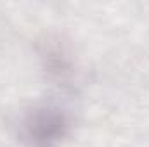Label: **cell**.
Instances as JSON below:
<instances>
[{
    "label": "cell",
    "mask_w": 149,
    "mask_h": 147,
    "mask_svg": "<svg viewBox=\"0 0 149 147\" xmlns=\"http://www.w3.org/2000/svg\"><path fill=\"white\" fill-rule=\"evenodd\" d=\"M71 130V119L66 111L43 104L24 111L16 123V137L26 147H56Z\"/></svg>",
    "instance_id": "1"
}]
</instances>
